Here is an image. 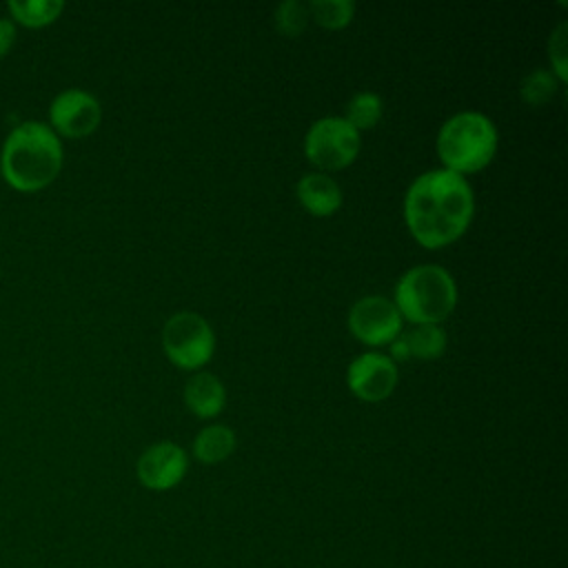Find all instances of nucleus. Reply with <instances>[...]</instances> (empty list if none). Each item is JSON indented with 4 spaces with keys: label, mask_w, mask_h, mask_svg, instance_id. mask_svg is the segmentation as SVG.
Masks as SVG:
<instances>
[{
    "label": "nucleus",
    "mask_w": 568,
    "mask_h": 568,
    "mask_svg": "<svg viewBox=\"0 0 568 568\" xmlns=\"http://www.w3.org/2000/svg\"><path fill=\"white\" fill-rule=\"evenodd\" d=\"M475 211L473 189L464 175L435 169L415 178L404 197V220L426 248H439L468 229Z\"/></svg>",
    "instance_id": "nucleus-1"
},
{
    "label": "nucleus",
    "mask_w": 568,
    "mask_h": 568,
    "mask_svg": "<svg viewBox=\"0 0 568 568\" xmlns=\"http://www.w3.org/2000/svg\"><path fill=\"white\" fill-rule=\"evenodd\" d=\"M0 169L18 191H38L51 184L62 169V144L55 131L38 120L18 124L4 140Z\"/></svg>",
    "instance_id": "nucleus-2"
},
{
    "label": "nucleus",
    "mask_w": 568,
    "mask_h": 568,
    "mask_svg": "<svg viewBox=\"0 0 568 568\" xmlns=\"http://www.w3.org/2000/svg\"><path fill=\"white\" fill-rule=\"evenodd\" d=\"M455 302V280L437 264L408 268L395 286V306L413 324H439L453 313Z\"/></svg>",
    "instance_id": "nucleus-3"
},
{
    "label": "nucleus",
    "mask_w": 568,
    "mask_h": 568,
    "mask_svg": "<svg viewBox=\"0 0 568 568\" xmlns=\"http://www.w3.org/2000/svg\"><path fill=\"white\" fill-rule=\"evenodd\" d=\"M497 151L495 124L475 111L448 118L437 133V155L446 171L475 173L484 169Z\"/></svg>",
    "instance_id": "nucleus-4"
},
{
    "label": "nucleus",
    "mask_w": 568,
    "mask_h": 568,
    "mask_svg": "<svg viewBox=\"0 0 568 568\" xmlns=\"http://www.w3.org/2000/svg\"><path fill=\"white\" fill-rule=\"evenodd\" d=\"M162 346L175 366L193 371L211 359L215 337L202 315L182 311L166 320L162 328Z\"/></svg>",
    "instance_id": "nucleus-5"
},
{
    "label": "nucleus",
    "mask_w": 568,
    "mask_h": 568,
    "mask_svg": "<svg viewBox=\"0 0 568 568\" xmlns=\"http://www.w3.org/2000/svg\"><path fill=\"white\" fill-rule=\"evenodd\" d=\"M304 151L315 166L337 171L357 158L359 133L344 118L328 115L311 124L304 140Z\"/></svg>",
    "instance_id": "nucleus-6"
},
{
    "label": "nucleus",
    "mask_w": 568,
    "mask_h": 568,
    "mask_svg": "<svg viewBox=\"0 0 568 568\" xmlns=\"http://www.w3.org/2000/svg\"><path fill=\"white\" fill-rule=\"evenodd\" d=\"M348 328L359 342L382 346L390 344L402 333V315L388 297L366 295L351 306Z\"/></svg>",
    "instance_id": "nucleus-7"
},
{
    "label": "nucleus",
    "mask_w": 568,
    "mask_h": 568,
    "mask_svg": "<svg viewBox=\"0 0 568 568\" xmlns=\"http://www.w3.org/2000/svg\"><path fill=\"white\" fill-rule=\"evenodd\" d=\"M100 102L82 89H67L58 93L49 106V120L53 129L67 138H84L93 133L100 124Z\"/></svg>",
    "instance_id": "nucleus-8"
},
{
    "label": "nucleus",
    "mask_w": 568,
    "mask_h": 568,
    "mask_svg": "<svg viewBox=\"0 0 568 568\" xmlns=\"http://www.w3.org/2000/svg\"><path fill=\"white\" fill-rule=\"evenodd\" d=\"M346 382L359 399L379 402L395 390L397 366L384 353H364L348 364Z\"/></svg>",
    "instance_id": "nucleus-9"
},
{
    "label": "nucleus",
    "mask_w": 568,
    "mask_h": 568,
    "mask_svg": "<svg viewBox=\"0 0 568 568\" xmlns=\"http://www.w3.org/2000/svg\"><path fill=\"white\" fill-rule=\"evenodd\" d=\"M186 453L173 442H160L149 446L138 464L135 475L142 486L151 490H169L182 481L186 473Z\"/></svg>",
    "instance_id": "nucleus-10"
},
{
    "label": "nucleus",
    "mask_w": 568,
    "mask_h": 568,
    "mask_svg": "<svg viewBox=\"0 0 568 568\" xmlns=\"http://www.w3.org/2000/svg\"><path fill=\"white\" fill-rule=\"evenodd\" d=\"M297 200L311 215L326 217L342 206V189L326 173H308L297 182Z\"/></svg>",
    "instance_id": "nucleus-11"
},
{
    "label": "nucleus",
    "mask_w": 568,
    "mask_h": 568,
    "mask_svg": "<svg viewBox=\"0 0 568 568\" xmlns=\"http://www.w3.org/2000/svg\"><path fill=\"white\" fill-rule=\"evenodd\" d=\"M184 402L189 410L202 419L215 417L226 402V390L222 382L211 373H195L184 386Z\"/></svg>",
    "instance_id": "nucleus-12"
},
{
    "label": "nucleus",
    "mask_w": 568,
    "mask_h": 568,
    "mask_svg": "<svg viewBox=\"0 0 568 568\" xmlns=\"http://www.w3.org/2000/svg\"><path fill=\"white\" fill-rule=\"evenodd\" d=\"M235 450V433L224 424L204 426L193 439V455L202 464H217Z\"/></svg>",
    "instance_id": "nucleus-13"
},
{
    "label": "nucleus",
    "mask_w": 568,
    "mask_h": 568,
    "mask_svg": "<svg viewBox=\"0 0 568 568\" xmlns=\"http://www.w3.org/2000/svg\"><path fill=\"white\" fill-rule=\"evenodd\" d=\"M408 355L415 359H435L446 348V333L437 324H415L404 333Z\"/></svg>",
    "instance_id": "nucleus-14"
},
{
    "label": "nucleus",
    "mask_w": 568,
    "mask_h": 568,
    "mask_svg": "<svg viewBox=\"0 0 568 568\" xmlns=\"http://www.w3.org/2000/svg\"><path fill=\"white\" fill-rule=\"evenodd\" d=\"M11 16L27 27H44L53 22L64 9L62 0H11L7 2Z\"/></svg>",
    "instance_id": "nucleus-15"
},
{
    "label": "nucleus",
    "mask_w": 568,
    "mask_h": 568,
    "mask_svg": "<svg viewBox=\"0 0 568 568\" xmlns=\"http://www.w3.org/2000/svg\"><path fill=\"white\" fill-rule=\"evenodd\" d=\"M382 98L377 93L371 91H362L357 95H353L346 104V122L359 133L364 129H373L379 118H382Z\"/></svg>",
    "instance_id": "nucleus-16"
},
{
    "label": "nucleus",
    "mask_w": 568,
    "mask_h": 568,
    "mask_svg": "<svg viewBox=\"0 0 568 568\" xmlns=\"http://www.w3.org/2000/svg\"><path fill=\"white\" fill-rule=\"evenodd\" d=\"M355 4L351 0H313L308 2V16L324 29H342L351 22Z\"/></svg>",
    "instance_id": "nucleus-17"
},
{
    "label": "nucleus",
    "mask_w": 568,
    "mask_h": 568,
    "mask_svg": "<svg viewBox=\"0 0 568 568\" xmlns=\"http://www.w3.org/2000/svg\"><path fill=\"white\" fill-rule=\"evenodd\" d=\"M557 84L559 80L555 78L552 71H546V69H535L530 71L521 84H519V93H521V100L530 106H541L546 104L555 93H557Z\"/></svg>",
    "instance_id": "nucleus-18"
},
{
    "label": "nucleus",
    "mask_w": 568,
    "mask_h": 568,
    "mask_svg": "<svg viewBox=\"0 0 568 568\" xmlns=\"http://www.w3.org/2000/svg\"><path fill=\"white\" fill-rule=\"evenodd\" d=\"M308 18V4H302L297 0H286L275 9V27L282 36L288 38L300 36L306 29Z\"/></svg>",
    "instance_id": "nucleus-19"
},
{
    "label": "nucleus",
    "mask_w": 568,
    "mask_h": 568,
    "mask_svg": "<svg viewBox=\"0 0 568 568\" xmlns=\"http://www.w3.org/2000/svg\"><path fill=\"white\" fill-rule=\"evenodd\" d=\"M548 51H550V64L555 69V78L557 80H566L568 71H566V22H561L548 42Z\"/></svg>",
    "instance_id": "nucleus-20"
},
{
    "label": "nucleus",
    "mask_w": 568,
    "mask_h": 568,
    "mask_svg": "<svg viewBox=\"0 0 568 568\" xmlns=\"http://www.w3.org/2000/svg\"><path fill=\"white\" fill-rule=\"evenodd\" d=\"M16 42V27L9 18H0V58L13 47Z\"/></svg>",
    "instance_id": "nucleus-21"
},
{
    "label": "nucleus",
    "mask_w": 568,
    "mask_h": 568,
    "mask_svg": "<svg viewBox=\"0 0 568 568\" xmlns=\"http://www.w3.org/2000/svg\"><path fill=\"white\" fill-rule=\"evenodd\" d=\"M408 346L404 342V335H397L393 342H390V359H408Z\"/></svg>",
    "instance_id": "nucleus-22"
}]
</instances>
